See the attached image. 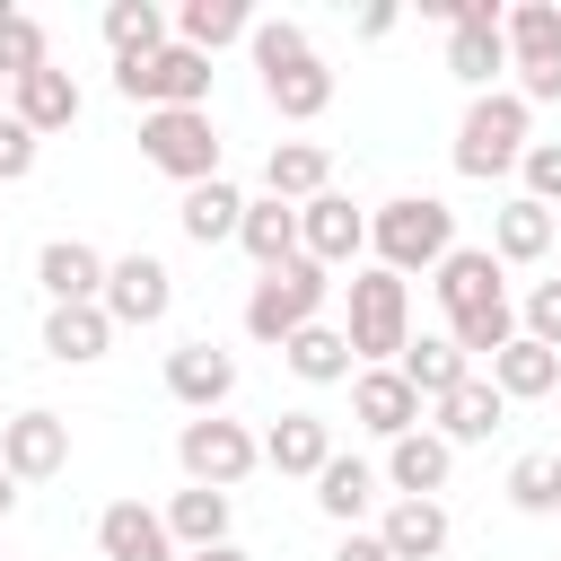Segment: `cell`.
Returning <instances> with one entry per match:
<instances>
[{
    "instance_id": "5b68a950",
    "label": "cell",
    "mask_w": 561,
    "mask_h": 561,
    "mask_svg": "<svg viewBox=\"0 0 561 561\" xmlns=\"http://www.w3.org/2000/svg\"><path fill=\"white\" fill-rule=\"evenodd\" d=\"M500 44H508V70H517V96L526 105H561V0L500 9Z\"/></svg>"
},
{
    "instance_id": "4316f807",
    "label": "cell",
    "mask_w": 561,
    "mask_h": 561,
    "mask_svg": "<svg viewBox=\"0 0 561 561\" xmlns=\"http://www.w3.org/2000/svg\"><path fill=\"white\" fill-rule=\"evenodd\" d=\"M167 26H175V44H193V53L210 61L219 44H245V35H254V9H245V0H184Z\"/></svg>"
},
{
    "instance_id": "b9f144b4",
    "label": "cell",
    "mask_w": 561,
    "mask_h": 561,
    "mask_svg": "<svg viewBox=\"0 0 561 561\" xmlns=\"http://www.w3.org/2000/svg\"><path fill=\"white\" fill-rule=\"evenodd\" d=\"M351 35H359V44H377V35H394V0H368V9L351 18Z\"/></svg>"
},
{
    "instance_id": "52a82bcc",
    "label": "cell",
    "mask_w": 561,
    "mask_h": 561,
    "mask_svg": "<svg viewBox=\"0 0 561 561\" xmlns=\"http://www.w3.org/2000/svg\"><path fill=\"white\" fill-rule=\"evenodd\" d=\"M140 158L158 175H175L184 193L219 175V131H210V105H167V114H140Z\"/></svg>"
},
{
    "instance_id": "d590c367",
    "label": "cell",
    "mask_w": 561,
    "mask_h": 561,
    "mask_svg": "<svg viewBox=\"0 0 561 561\" xmlns=\"http://www.w3.org/2000/svg\"><path fill=\"white\" fill-rule=\"evenodd\" d=\"M500 491H508V508H517V517H552V508H561V456H543V447H535V456H517Z\"/></svg>"
},
{
    "instance_id": "3957f363",
    "label": "cell",
    "mask_w": 561,
    "mask_h": 561,
    "mask_svg": "<svg viewBox=\"0 0 561 561\" xmlns=\"http://www.w3.org/2000/svg\"><path fill=\"white\" fill-rule=\"evenodd\" d=\"M526 140H535V105L517 88H482L465 105V123H456V175L491 184V175H508L526 158Z\"/></svg>"
},
{
    "instance_id": "f6af8a7d",
    "label": "cell",
    "mask_w": 561,
    "mask_h": 561,
    "mask_svg": "<svg viewBox=\"0 0 561 561\" xmlns=\"http://www.w3.org/2000/svg\"><path fill=\"white\" fill-rule=\"evenodd\" d=\"M9 508H18V482H9V473H0V526H9Z\"/></svg>"
},
{
    "instance_id": "8992f818",
    "label": "cell",
    "mask_w": 561,
    "mask_h": 561,
    "mask_svg": "<svg viewBox=\"0 0 561 561\" xmlns=\"http://www.w3.org/2000/svg\"><path fill=\"white\" fill-rule=\"evenodd\" d=\"M175 465H184V482H202V491H237V482L263 465V438H254L245 421H228V412H193V421L175 430Z\"/></svg>"
},
{
    "instance_id": "8fae6325",
    "label": "cell",
    "mask_w": 561,
    "mask_h": 561,
    "mask_svg": "<svg viewBox=\"0 0 561 561\" xmlns=\"http://www.w3.org/2000/svg\"><path fill=\"white\" fill-rule=\"evenodd\" d=\"M167 394H175L184 412H228V394H237V351H219L210 333H202V342H175V351H167Z\"/></svg>"
},
{
    "instance_id": "ba28073f",
    "label": "cell",
    "mask_w": 561,
    "mask_h": 561,
    "mask_svg": "<svg viewBox=\"0 0 561 561\" xmlns=\"http://www.w3.org/2000/svg\"><path fill=\"white\" fill-rule=\"evenodd\" d=\"M114 88L140 105V114H167V105H210V61L193 44H158L149 61H114Z\"/></svg>"
},
{
    "instance_id": "7a4b0ae2",
    "label": "cell",
    "mask_w": 561,
    "mask_h": 561,
    "mask_svg": "<svg viewBox=\"0 0 561 561\" xmlns=\"http://www.w3.org/2000/svg\"><path fill=\"white\" fill-rule=\"evenodd\" d=\"M342 298H351V316H342L351 359H359V368H394L403 342H412V280H394L386 263H359V272L342 280Z\"/></svg>"
},
{
    "instance_id": "4dcf8cb0",
    "label": "cell",
    "mask_w": 561,
    "mask_h": 561,
    "mask_svg": "<svg viewBox=\"0 0 561 561\" xmlns=\"http://www.w3.org/2000/svg\"><path fill=\"white\" fill-rule=\"evenodd\" d=\"M491 386H500V403H535V394H552L561 386V351H543V342H508V351H491Z\"/></svg>"
},
{
    "instance_id": "6da1fadb",
    "label": "cell",
    "mask_w": 561,
    "mask_h": 561,
    "mask_svg": "<svg viewBox=\"0 0 561 561\" xmlns=\"http://www.w3.org/2000/svg\"><path fill=\"white\" fill-rule=\"evenodd\" d=\"M368 245H377V263H386L394 280L438 272V263L456 254V210H447L438 193H394V202L368 210Z\"/></svg>"
},
{
    "instance_id": "1f68e13d",
    "label": "cell",
    "mask_w": 561,
    "mask_h": 561,
    "mask_svg": "<svg viewBox=\"0 0 561 561\" xmlns=\"http://www.w3.org/2000/svg\"><path fill=\"white\" fill-rule=\"evenodd\" d=\"M167 535H175V552H210V543H228V491H202V482H184L167 508Z\"/></svg>"
},
{
    "instance_id": "30bf717a",
    "label": "cell",
    "mask_w": 561,
    "mask_h": 561,
    "mask_svg": "<svg viewBox=\"0 0 561 561\" xmlns=\"http://www.w3.org/2000/svg\"><path fill=\"white\" fill-rule=\"evenodd\" d=\"M359 245H368V210L351 202V193H316V202H298V254L307 263H324V272H359Z\"/></svg>"
},
{
    "instance_id": "836d02e7",
    "label": "cell",
    "mask_w": 561,
    "mask_h": 561,
    "mask_svg": "<svg viewBox=\"0 0 561 561\" xmlns=\"http://www.w3.org/2000/svg\"><path fill=\"white\" fill-rule=\"evenodd\" d=\"M105 44H114V61H149L167 44V9L158 0H114L105 9Z\"/></svg>"
},
{
    "instance_id": "f1b7e54d",
    "label": "cell",
    "mask_w": 561,
    "mask_h": 561,
    "mask_svg": "<svg viewBox=\"0 0 561 561\" xmlns=\"http://www.w3.org/2000/svg\"><path fill=\"white\" fill-rule=\"evenodd\" d=\"M237 245L254 254V272H280V263H298V210L289 202H245V219H237Z\"/></svg>"
},
{
    "instance_id": "ee69618b",
    "label": "cell",
    "mask_w": 561,
    "mask_h": 561,
    "mask_svg": "<svg viewBox=\"0 0 561 561\" xmlns=\"http://www.w3.org/2000/svg\"><path fill=\"white\" fill-rule=\"evenodd\" d=\"M184 561H254V552H237V543H210V552H184Z\"/></svg>"
},
{
    "instance_id": "bcb514c9",
    "label": "cell",
    "mask_w": 561,
    "mask_h": 561,
    "mask_svg": "<svg viewBox=\"0 0 561 561\" xmlns=\"http://www.w3.org/2000/svg\"><path fill=\"white\" fill-rule=\"evenodd\" d=\"M0 114H9V79H0Z\"/></svg>"
},
{
    "instance_id": "d4e9b609",
    "label": "cell",
    "mask_w": 561,
    "mask_h": 561,
    "mask_svg": "<svg viewBox=\"0 0 561 561\" xmlns=\"http://www.w3.org/2000/svg\"><path fill=\"white\" fill-rule=\"evenodd\" d=\"M324 184H333V158H324L316 140H272V158H263V193H272V202L298 210V202H316Z\"/></svg>"
},
{
    "instance_id": "d6986e66",
    "label": "cell",
    "mask_w": 561,
    "mask_h": 561,
    "mask_svg": "<svg viewBox=\"0 0 561 561\" xmlns=\"http://www.w3.org/2000/svg\"><path fill=\"white\" fill-rule=\"evenodd\" d=\"M324 456H333V421H324V412H280V421L263 430V465L289 473V482H316Z\"/></svg>"
},
{
    "instance_id": "44dd1931",
    "label": "cell",
    "mask_w": 561,
    "mask_h": 561,
    "mask_svg": "<svg viewBox=\"0 0 561 561\" xmlns=\"http://www.w3.org/2000/svg\"><path fill=\"white\" fill-rule=\"evenodd\" d=\"M263 105H272L280 123H316V114L333 105V70H324V53H307V61H280V70H263Z\"/></svg>"
},
{
    "instance_id": "ac0fdd59",
    "label": "cell",
    "mask_w": 561,
    "mask_h": 561,
    "mask_svg": "<svg viewBox=\"0 0 561 561\" xmlns=\"http://www.w3.org/2000/svg\"><path fill=\"white\" fill-rule=\"evenodd\" d=\"M500 421H508L500 386H491V377H465L456 394H438V403H430V421H421V430H438L447 447H482V438H491Z\"/></svg>"
},
{
    "instance_id": "9a60e30c",
    "label": "cell",
    "mask_w": 561,
    "mask_h": 561,
    "mask_svg": "<svg viewBox=\"0 0 561 561\" xmlns=\"http://www.w3.org/2000/svg\"><path fill=\"white\" fill-rule=\"evenodd\" d=\"M421 394L394 377V368H351V421L368 430V438H403V430H421Z\"/></svg>"
},
{
    "instance_id": "2e32d148",
    "label": "cell",
    "mask_w": 561,
    "mask_h": 561,
    "mask_svg": "<svg viewBox=\"0 0 561 561\" xmlns=\"http://www.w3.org/2000/svg\"><path fill=\"white\" fill-rule=\"evenodd\" d=\"M9 114H18L35 140H53V131L79 123V79H70L61 61H44V70H26V79H9Z\"/></svg>"
},
{
    "instance_id": "d6a6232c",
    "label": "cell",
    "mask_w": 561,
    "mask_h": 561,
    "mask_svg": "<svg viewBox=\"0 0 561 561\" xmlns=\"http://www.w3.org/2000/svg\"><path fill=\"white\" fill-rule=\"evenodd\" d=\"M280 359H289V377H307V386H342V377L359 368L342 324H307V333H289V342H280Z\"/></svg>"
},
{
    "instance_id": "cb8c5ba5",
    "label": "cell",
    "mask_w": 561,
    "mask_h": 561,
    "mask_svg": "<svg viewBox=\"0 0 561 561\" xmlns=\"http://www.w3.org/2000/svg\"><path fill=\"white\" fill-rule=\"evenodd\" d=\"M377 491H386V482H377V465H368V456H342V447H333V456H324V473H316V508H324L333 526H359V517L377 508Z\"/></svg>"
},
{
    "instance_id": "83f0119b",
    "label": "cell",
    "mask_w": 561,
    "mask_h": 561,
    "mask_svg": "<svg viewBox=\"0 0 561 561\" xmlns=\"http://www.w3.org/2000/svg\"><path fill=\"white\" fill-rule=\"evenodd\" d=\"M237 219H245V193H237L228 175H210V184H193V193L175 202V228H184L193 245H228Z\"/></svg>"
},
{
    "instance_id": "f546056e",
    "label": "cell",
    "mask_w": 561,
    "mask_h": 561,
    "mask_svg": "<svg viewBox=\"0 0 561 561\" xmlns=\"http://www.w3.org/2000/svg\"><path fill=\"white\" fill-rule=\"evenodd\" d=\"M44 351H53L61 368H88V359H105V351H114V324H105V307H44Z\"/></svg>"
},
{
    "instance_id": "603a6c76",
    "label": "cell",
    "mask_w": 561,
    "mask_h": 561,
    "mask_svg": "<svg viewBox=\"0 0 561 561\" xmlns=\"http://www.w3.org/2000/svg\"><path fill=\"white\" fill-rule=\"evenodd\" d=\"M430 289H438V307L447 316H465V307H491V298H508V280H500V263H491V245H456L438 272H430Z\"/></svg>"
},
{
    "instance_id": "484cf974",
    "label": "cell",
    "mask_w": 561,
    "mask_h": 561,
    "mask_svg": "<svg viewBox=\"0 0 561 561\" xmlns=\"http://www.w3.org/2000/svg\"><path fill=\"white\" fill-rule=\"evenodd\" d=\"M394 377L421 394V403H438V394H456L465 377H473V359L447 342V333H421V342H403V359H394Z\"/></svg>"
},
{
    "instance_id": "ab89813d",
    "label": "cell",
    "mask_w": 561,
    "mask_h": 561,
    "mask_svg": "<svg viewBox=\"0 0 561 561\" xmlns=\"http://www.w3.org/2000/svg\"><path fill=\"white\" fill-rule=\"evenodd\" d=\"M517 175H526V202H561V140H526V158H517Z\"/></svg>"
},
{
    "instance_id": "7c38bea8",
    "label": "cell",
    "mask_w": 561,
    "mask_h": 561,
    "mask_svg": "<svg viewBox=\"0 0 561 561\" xmlns=\"http://www.w3.org/2000/svg\"><path fill=\"white\" fill-rule=\"evenodd\" d=\"M70 465V421L61 412H18L0 421V473L9 482H53Z\"/></svg>"
},
{
    "instance_id": "4fadbf2b",
    "label": "cell",
    "mask_w": 561,
    "mask_h": 561,
    "mask_svg": "<svg viewBox=\"0 0 561 561\" xmlns=\"http://www.w3.org/2000/svg\"><path fill=\"white\" fill-rule=\"evenodd\" d=\"M447 473H456V447H447L438 430H403V438H386L377 482H386L394 500H438V491H447Z\"/></svg>"
},
{
    "instance_id": "60d3db41",
    "label": "cell",
    "mask_w": 561,
    "mask_h": 561,
    "mask_svg": "<svg viewBox=\"0 0 561 561\" xmlns=\"http://www.w3.org/2000/svg\"><path fill=\"white\" fill-rule=\"evenodd\" d=\"M35 149H44V140H35L18 114H0V184H26V175H35Z\"/></svg>"
},
{
    "instance_id": "277c9868",
    "label": "cell",
    "mask_w": 561,
    "mask_h": 561,
    "mask_svg": "<svg viewBox=\"0 0 561 561\" xmlns=\"http://www.w3.org/2000/svg\"><path fill=\"white\" fill-rule=\"evenodd\" d=\"M324 298H333V272L324 263H280V272H263L254 289H245V333L254 342H289V333H307V324H324Z\"/></svg>"
},
{
    "instance_id": "7402d4cb",
    "label": "cell",
    "mask_w": 561,
    "mask_h": 561,
    "mask_svg": "<svg viewBox=\"0 0 561 561\" xmlns=\"http://www.w3.org/2000/svg\"><path fill=\"white\" fill-rule=\"evenodd\" d=\"M543 254H552V210L526 202V193H508L491 210V263L508 272V263H543Z\"/></svg>"
},
{
    "instance_id": "7bdbcfd3",
    "label": "cell",
    "mask_w": 561,
    "mask_h": 561,
    "mask_svg": "<svg viewBox=\"0 0 561 561\" xmlns=\"http://www.w3.org/2000/svg\"><path fill=\"white\" fill-rule=\"evenodd\" d=\"M333 561H394V552H386V543H377V526H368V535H359V526H351V535H342V543H333Z\"/></svg>"
},
{
    "instance_id": "ffe728a7",
    "label": "cell",
    "mask_w": 561,
    "mask_h": 561,
    "mask_svg": "<svg viewBox=\"0 0 561 561\" xmlns=\"http://www.w3.org/2000/svg\"><path fill=\"white\" fill-rule=\"evenodd\" d=\"M447 508L438 500H386V517H377V543L394 552V561H438L447 552Z\"/></svg>"
},
{
    "instance_id": "9c48e42d",
    "label": "cell",
    "mask_w": 561,
    "mask_h": 561,
    "mask_svg": "<svg viewBox=\"0 0 561 561\" xmlns=\"http://www.w3.org/2000/svg\"><path fill=\"white\" fill-rule=\"evenodd\" d=\"M105 324L114 333H149V324H167V307H175V272L158 263V254H105Z\"/></svg>"
},
{
    "instance_id": "f35d334b",
    "label": "cell",
    "mask_w": 561,
    "mask_h": 561,
    "mask_svg": "<svg viewBox=\"0 0 561 561\" xmlns=\"http://www.w3.org/2000/svg\"><path fill=\"white\" fill-rule=\"evenodd\" d=\"M517 333H526V342H543V351H561V280H535V289H526Z\"/></svg>"
},
{
    "instance_id": "e0dca14e",
    "label": "cell",
    "mask_w": 561,
    "mask_h": 561,
    "mask_svg": "<svg viewBox=\"0 0 561 561\" xmlns=\"http://www.w3.org/2000/svg\"><path fill=\"white\" fill-rule=\"evenodd\" d=\"M96 552H105V561H184L175 535H167V517H158L149 500H114V508L96 517Z\"/></svg>"
},
{
    "instance_id": "74e56055",
    "label": "cell",
    "mask_w": 561,
    "mask_h": 561,
    "mask_svg": "<svg viewBox=\"0 0 561 561\" xmlns=\"http://www.w3.org/2000/svg\"><path fill=\"white\" fill-rule=\"evenodd\" d=\"M245 44H254V70H280V61H307V53H316L298 18H254V35H245Z\"/></svg>"
},
{
    "instance_id": "e575fe53",
    "label": "cell",
    "mask_w": 561,
    "mask_h": 561,
    "mask_svg": "<svg viewBox=\"0 0 561 561\" xmlns=\"http://www.w3.org/2000/svg\"><path fill=\"white\" fill-rule=\"evenodd\" d=\"M447 342H456L465 359H491V351H508V342H517V307H508V298L465 307V316H447Z\"/></svg>"
},
{
    "instance_id": "8d00e7d4",
    "label": "cell",
    "mask_w": 561,
    "mask_h": 561,
    "mask_svg": "<svg viewBox=\"0 0 561 561\" xmlns=\"http://www.w3.org/2000/svg\"><path fill=\"white\" fill-rule=\"evenodd\" d=\"M44 61H53L44 26H35L26 9H9V0H0V79H26V70H44Z\"/></svg>"
},
{
    "instance_id": "5bb4252c",
    "label": "cell",
    "mask_w": 561,
    "mask_h": 561,
    "mask_svg": "<svg viewBox=\"0 0 561 561\" xmlns=\"http://www.w3.org/2000/svg\"><path fill=\"white\" fill-rule=\"evenodd\" d=\"M35 280H44L53 307H96V298H105V254H96L88 237H44Z\"/></svg>"
}]
</instances>
